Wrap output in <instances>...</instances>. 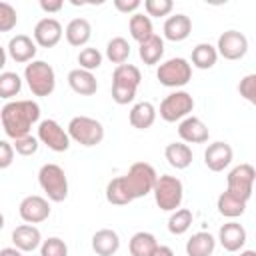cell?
Instances as JSON below:
<instances>
[{"label": "cell", "mask_w": 256, "mask_h": 256, "mask_svg": "<svg viewBox=\"0 0 256 256\" xmlns=\"http://www.w3.org/2000/svg\"><path fill=\"white\" fill-rule=\"evenodd\" d=\"M4 134L12 140L28 136L32 126L40 120V106L34 100H10L0 110Z\"/></svg>", "instance_id": "cell-1"}, {"label": "cell", "mask_w": 256, "mask_h": 256, "mask_svg": "<svg viewBox=\"0 0 256 256\" xmlns=\"http://www.w3.org/2000/svg\"><path fill=\"white\" fill-rule=\"evenodd\" d=\"M156 180H158V174H156L154 166L148 162H134L128 168V172L122 176V182H124L128 194L132 196V200L144 198L146 194H150L156 186Z\"/></svg>", "instance_id": "cell-2"}, {"label": "cell", "mask_w": 256, "mask_h": 256, "mask_svg": "<svg viewBox=\"0 0 256 256\" xmlns=\"http://www.w3.org/2000/svg\"><path fill=\"white\" fill-rule=\"evenodd\" d=\"M38 184L50 202H64L68 198V178L62 166L48 162L38 170Z\"/></svg>", "instance_id": "cell-3"}, {"label": "cell", "mask_w": 256, "mask_h": 256, "mask_svg": "<svg viewBox=\"0 0 256 256\" xmlns=\"http://www.w3.org/2000/svg\"><path fill=\"white\" fill-rule=\"evenodd\" d=\"M24 80L34 96H50L56 88V72L44 60H32L24 68Z\"/></svg>", "instance_id": "cell-4"}, {"label": "cell", "mask_w": 256, "mask_h": 256, "mask_svg": "<svg viewBox=\"0 0 256 256\" xmlns=\"http://www.w3.org/2000/svg\"><path fill=\"white\" fill-rule=\"evenodd\" d=\"M152 194H154V202L160 210L174 212V210L180 208L182 198H184L182 180L176 178V176H170V174H162V176H158Z\"/></svg>", "instance_id": "cell-5"}, {"label": "cell", "mask_w": 256, "mask_h": 256, "mask_svg": "<svg viewBox=\"0 0 256 256\" xmlns=\"http://www.w3.org/2000/svg\"><path fill=\"white\" fill-rule=\"evenodd\" d=\"M68 136L70 140L78 142L80 146H96L104 140V126L100 120L96 118H90V116H74L70 122H68Z\"/></svg>", "instance_id": "cell-6"}, {"label": "cell", "mask_w": 256, "mask_h": 256, "mask_svg": "<svg viewBox=\"0 0 256 256\" xmlns=\"http://www.w3.org/2000/svg\"><path fill=\"white\" fill-rule=\"evenodd\" d=\"M156 78L166 88H182L192 80V64L182 56L168 58L160 62L156 70Z\"/></svg>", "instance_id": "cell-7"}, {"label": "cell", "mask_w": 256, "mask_h": 256, "mask_svg": "<svg viewBox=\"0 0 256 256\" xmlns=\"http://www.w3.org/2000/svg\"><path fill=\"white\" fill-rule=\"evenodd\" d=\"M194 110V98L186 90H176L170 92L162 102H160V118L164 122H182L188 118Z\"/></svg>", "instance_id": "cell-8"}, {"label": "cell", "mask_w": 256, "mask_h": 256, "mask_svg": "<svg viewBox=\"0 0 256 256\" xmlns=\"http://www.w3.org/2000/svg\"><path fill=\"white\" fill-rule=\"evenodd\" d=\"M254 182H256V170H254L252 164L244 162V164L234 166L228 172V176H226V190L248 202L252 192H254Z\"/></svg>", "instance_id": "cell-9"}, {"label": "cell", "mask_w": 256, "mask_h": 256, "mask_svg": "<svg viewBox=\"0 0 256 256\" xmlns=\"http://www.w3.org/2000/svg\"><path fill=\"white\" fill-rule=\"evenodd\" d=\"M38 140L48 146L52 152H66L70 148L68 130H64L56 120L46 118L38 124Z\"/></svg>", "instance_id": "cell-10"}, {"label": "cell", "mask_w": 256, "mask_h": 256, "mask_svg": "<svg viewBox=\"0 0 256 256\" xmlns=\"http://www.w3.org/2000/svg\"><path fill=\"white\" fill-rule=\"evenodd\" d=\"M216 50H218V56H222L224 60H230V62L240 60L248 52V38L238 30H226L218 36Z\"/></svg>", "instance_id": "cell-11"}, {"label": "cell", "mask_w": 256, "mask_h": 256, "mask_svg": "<svg viewBox=\"0 0 256 256\" xmlns=\"http://www.w3.org/2000/svg\"><path fill=\"white\" fill-rule=\"evenodd\" d=\"M18 214L26 224H40L44 220H48L50 216V204L44 196L38 194H30L26 198H22L20 206H18Z\"/></svg>", "instance_id": "cell-12"}, {"label": "cell", "mask_w": 256, "mask_h": 256, "mask_svg": "<svg viewBox=\"0 0 256 256\" xmlns=\"http://www.w3.org/2000/svg\"><path fill=\"white\" fill-rule=\"evenodd\" d=\"M62 34H64L62 24L52 16L40 18L36 22V26H34V32H32L34 42L38 46H42V48H54L62 40Z\"/></svg>", "instance_id": "cell-13"}, {"label": "cell", "mask_w": 256, "mask_h": 256, "mask_svg": "<svg viewBox=\"0 0 256 256\" xmlns=\"http://www.w3.org/2000/svg\"><path fill=\"white\" fill-rule=\"evenodd\" d=\"M232 158H234L232 146L228 142H222V140H216V142L208 144L206 150H204V164L212 172H222L224 168H228Z\"/></svg>", "instance_id": "cell-14"}, {"label": "cell", "mask_w": 256, "mask_h": 256, "mask_svg": "<svg viewBox=\"0 0 256 256\" xmlns=\"http://www.w3.org/2000/svg\"><path fill=\"white\" fill-rule=\"evenodd\" d=\"M38 44L34 42V38H30L28 34H16L8 40V46H6V52L8 56L18 62V64H30L36 56V48Z\"/></svg>", "instance_id": "cell-15"}, {"label": "cell", "mask_w": 256, "mask_h": 256, "mask_svg": "<svg viewBox=\"0 0 256 256\" xmlns=\"http://www.w3.org/2000/svg\"><path fill=\"white\" fill-rule=\"evenodd\" d=\"M246 228L236 222V220H230L226 224L220 226L218 230V242L222 244V248L226 252H240L246 244Z\"/></svg>", "instance_id": "cell-16"}, {"label": "cell", "mask_w": 256, "mask_h": 256, "mask_svg": "<svg viewBox=\"0 0 256 256\" xmlns=\"http://www.w3.org/2000/svg\"><path fill=\"white\" fill-rule=\"evenodd\" d=\"M178 136L186 144H204L210 138L208 126L198 116H188L178 124Z\"/></svg>", "instance_id": "cell-17"}, {"label": "cell", "mask_w": 256, "mask_h": 256, "mask_svg": "<svg viewBox=\"0 0 256 256\" xmlns=\"http://www.w3.org/2000/svg\"><path fill=\"white\" fill-rule=\"evenodd\" d=\"M42 242V234L34 224H20L12 230V244L22 252H34Z\"/></svg>", "instance_id": "cell-18"}, {"label": "cell", "mask_w": 256, "mask_h": 256, "mask_svg": "<svg viewBox=\"0 0 256 256\" xmlns=\"http://www.w3.org/2000/svg\"><path fill=\"white\" fill-rule=\"evenodd\" d=\"M162 32H164V38L166 40H170V42H182L192 32V20H190V16H186L182 12L172 14V16L166 18Z\"/></svg>", "instance_id": "cell-19"}, {"label": "cell", "mask_w": 256, "mask_h": 256, "mask_svg": "<svg viewBox=\"0 0 256 256\" xmlns=\"http://www.w3.org/2000/svg\"><path fill=\"white\" fill-rule=\"evenodd\" d=\"M120 248V236L112 228H100L92 236V250L98 256H114Z\"/></svg>", "instance_id": "cell-20"}, {"label": "cell", "mask_w": 256, "mask_h": 256, "mask_svg": "<svg viewBox=\"0 0 256 256\" xmlns=\"http://www.w3.org/2000/svg\"><path fill=\"white\" fill-rule=\"evenodd\" d=\"M156 114H158V110L154 108L152 102H146V100L136 102L128 112V122L136 130H148L156 122Z\"/></svg>", "instance_id": "cell-21"}, {"label": "cell", "mask_w": 256, "mask_h": 256, "mask_svg": "<svg viewBox=\"0 0 256 256\" xmlns=\"http://www.w3.org/2000/svg\"><path fill=\"white\" fill-rule=\"evenodd\" d=\"M64 36H66V42L74 48L86 46L88 40L92 38V26L86 18H72L64 28Z\"/></svg>", "instance_id": "cell-22"}, {"label": "cell", "mask_w": 256, "mask_h": 256, "mask_svg": "<svg viewBox=\"0 0 256 256\" xmlns=\"http://www.w3.org/2000/svg\"><path fill=\"white\" fill-rule=\"evenodd\" d=\"M68 86L80 96H92L98 90V80L92 72L82 70V68H74L68 72Z\"/></svg>", "instance_id": "cell-23"}, {"label": "cell", "mask_w": 256, "mask_h": 256, "mask_svg": "<svg viewBox=\"0 0 256 256\" xmlns=\"http://www.w3.org/2000/svg\"><path fill=\"white\" fill-rule=\"evenodd\" d=\"M166 162L176 170H186L192 164V148L186 142H170L164 148Z\"/></svg>", "instance_id": "cell-24"}, {"label": "cell", "mask_w": 256, "mask_h": 256, "mask_svg": "<svg viewBox=\"0 0 256 256\" xmlns=\"http://www.w3.org/2000/svg\"><path fill=\"white\" fill-rule=\"evenodd\" d=\"M216 248V238L210 232H196L186 242V256H212Z\"/></svg>", "instance_id": "cell-25"}, {"label": "cell", "mask_w": 256, "mask_h": 256, "mask_svg": "<svg viewBox=\"0 0 256 256\" xmlns=\"http://www.w3.org/2000/svg\"><path fill=\"white\" fill-rule=\"evenodd\" d=\"M216 208H218V212H220L224 218L234 220V218H238V216H242V214L246 212V200H242V198L234 196L232 192L224 190V192L218 196V200H216Z\"/></svg>", "instance_id": "cell-26"}, {"label": "cell", "mask_w": 256, "mask_h": 256, "mask_svg": "<svg viewBox=\"0 0 256 256\" xmlns=\"http://www.w3.org/2000/svg\"><path fill=\"white\" fill-rule=\"evenodd\" d=\"M158 246L160 244H158L156 236L150 234V232H144V230L136 232L130 238V242H128L130 256H154V252H156Z\"/></svg>", "instance_id": "cell-27"}, {"label": "cell", "mask_w": 256, "mask_h": 256, "mask_svg": "<svg viewBox=\"0 0 256 256\" xmlns=\"http://www.w3.org/2000/svg\"><path fill=\"white\" fill-rule=\"evenodd\" d=\"M192 66L198 70H210L214 68V64L218 62V50L216 46L208 44V42H200L192 48V58H190Z\"/></svg>", "instance_id": "cell-28"}, {"label": "cell", "mask_w": 256, "mask_h": 256, "mask_svg": "<svg viewBox=\"0 0 256 256\" xmlns=\"http://www.w3.org/2000/svg\"><path fill=\"white\" fill-rule=\"evenodd\" d=\"M138 56H140V60H142L146 66H154V64H158V62L162 60V56H164V40H162L158 34L150 36L146 42L140 44V48H138Z\"/></svg>", "instance_id": "cell-29"}, {"label": "cell", "mask_w": 256, "mask_h": 256, "mask_svg": "<svg viewBox=\"0 0 256 256\" xmlns=\"http://www.w3.org/2000/svg\"><path fill=\"white\" fill-rule=\"evenodd\" d=\"M128 30H130V36L142 44L146 42L150 36H154V26H152V20L148 14H142V12H136L130 16V22H128Z\"/></svg>", "instance_id": "cell-30"}, {"label": "cell", "mask_w": 256, "mask_h": 256, "mask_svg": "<svg viewBox=\"0 0 256 256\" xmlns=\"http://www.w3.org/2000/svg\"><path fill=\"white\" fill-rule=\"evenodd\" d=\"M140 82H142V74H140V68L134 64H120L112 72V84L138 88Z\"/></svg>", "instance_id": "cell-31"}, {"label": "cell", "mask_w": 256, "mask_h": 256, "mask_svg": "<svg viewBox=\"0 0 256 256\" xmlns=\"http://www.w3.org/2000/svg\"><path fill=\"white\" fill-rule=\"evenodd\" d=\"M128 56H130V44H128L126 38L114 36L112 40H108V44H106V58L112 64H116V66L126 64Z\"/></svg>", "instance_id": "cell-32"}, {"label": "cell", "mask_w": 256, "mask_h": 256, "mask_svg": "<svg viewBox=\"0 0 256 256\" xmlns=\"http://www.w3.org/2000/svg\"><path fill=\"white\" fill-rule=\"evenodd\" d=\"M192 220H194V216H192L190 208H178L168 218V232L174 234V236H182L190 230Z\"/></svg>", "instance_id": "cell-33"}, {"label": "cell", "mask_w": 256, "mask_h": 256, "mask_svg": "<svg viewBox=\"0 0 256 256\" xmlns=\"http://www.w3.org/2000/svg\"><path fill=\"white\" fill-rule=\"evenodd\" d=\"M106 200L114 206H126L132 202V196L128 194V190L122 182V176H116L106 184Z\"/></svg>", "instance_id": "cell-34"}, {"label": "cell", "mask_w": 256, "mask_h": 256, "mask_svg": "<svg viewBox=\"0 0 256 256\" xmlns=\"http://www.w3.org/2000/svg\"><path fill=\"white\" fill-rule=\"evenodd\" d=\"M22 90V78L16 74V72H8L4 70L0 74V98L4 100H12L14 96H18Z\"/></svg>", "instance_id": "cell-35"}, {"label": "cell", "mask_w": 256, "mask_h": 256, "mask_svg": "<svg viewBox=\"0 0 256 256\" xmlns=\"http://www.w3.org/2000/svg\"><path fill=\"white\" fill-rule=\"evenodd\" d=\"M102 52L98 50V48H92V46H88V48H82L80 50V54H78V68H82V70H88V72H92V70H98L100 66H102Z\"/></svg>", "instance_id": "cell-36"}, {"label": "cell", "mask_w": 256, "mask_h": 256, "mask_svg": "<svg viewBox=\"0 0 256 256\" xmlns=\"http://www.w3.org/2000/svg\"><path fill=\"white\" fill-rule=\"evenodd\" d=\"M40 256H68V246L62 238L50 236L40 246Z\"/></svg>", "instance_id": "cell-37"}, {"label": "cell", "mask_w": 256, "mask_h": 256, "mask_svg": "<svg viewBox=\"0 0 256 256\" xmlns=\"http://www.w3.org/2000/svg\"><path fill=\"white\" fill-rule=\"evenodd\" d=\"M18 24V12L12 4L0 2V32H10Z\"/></svg>", "instance_id": "cell-38"}, {"label": "cell", "mask_w": 256, "mask_h": 256, "mask_svg": "<svg viewBox=\"0 0 256 256\" xmlns=\"http://www.w3.org/2000/svg\"><path fill=\"white\" fill-rule=\"evenodd\" d=\"M144 10H146L148 16L162 18V16H168L174 10V2L172 0H146Z\"/></svg>", "instance_id": "cell-39"}, {"label": "cell", "mask_w": 256, "mask_h": 256, "mask_svg": "<svg viewBox=\"0 0 256 256\" xmlns=\"http://www.w3.org/2000/svg\"><path fill=\"white\" fill-rule=\"evenodd\" d=\"M238 92L240 96L250 102L252 106H256V74H246L240 78L238 82Z\"/></svg>", "instance_id": "cell-40"}, {"label": "cell", "mask_w": 256, "mask_h": 256, "mask_svg": "<svg viewBox=\"0 0 256 256\" xmlns=\"http://www.w3.org/2000/svg\"><path fill=\"white\" fill-rule=\"evenodd\" d=\"M12 144H14V150H16L20 156H32V154L38 152L40 140H38V136L28 134V136H22V138H18V140H12Z\"/></svg>", "instance_id": "cell-41"}, {"label": "cell", "mask_w": 256, "mask_h": 256, "mask_svg": "<svg viewBox=\"0 0 256 256\" xmlns=\"http://www.w3.org/2000/svg\"><path fill=\"white\" fill-rule=\"evenodd\" d=\"M136 90L138 88H130V86H120V84H112V100L120 106L134 102L136 98Z\"/></svg>", "instance_id": "cell-42"}, {"label": "cell", "mask_w": 256, "mask_h": 256, "mask_svg": "<svg viewBox=\"0 0 256 256\" xmlns=\"http://www.w3.org/2000/svg\"><path fill=\"white\" fill-rule=\"evenodd\" d=\"M14 144H10L8 140H0V168H8L14 162Z\"/></svg>", "instance_id": "cell-43"}, {"label": "cell", "mask_w": 256, "mask_h": 256, "mask_svg": "<svg viewBox=\"0 0 256 256\" xmlns=\"http://www.w3.org/2000/svg\"><path fill=\"white\" fill-rule=\"evenodd\" d=\"M142 6L140 0H114V8L122 14H136V10Z\"/></svg>", "instance_id": "cell-44"}, {"label": "cell", "mask_w": 256, "mask_h": 256, "mask_svg": "<svg viewBox=\"0 0 256 256\" xmlns=\"http://www.w3.org/2000/svg\"><path fill=\"white\" fill-rule=\"evenodd\" d=\"M40 8L48 14H54V12H60L64 8V2L62 0H40Z\"/></svg>", "instance_id": "cell-45"}, {"label": "cell", "mask_w": 256, "mask_h": 256, "mask_svg": "<svg viewBox=\"0 0 256 256\" xmlns=\"http://www.w3.org/2000/svg\"><path fill=\"white\" fill-rule=\"evenodd\" d=\"M0 256H22V250H18L16 246H6L0 250Z\"/></svg>", "instance_id": "cell-46"}, {"label": "cell", "mask_w": 256, "mask_h": 256, "mask_svg": "<svg viewBox=\"0 0 256 256\" xmlns=\"http://www.w3.org/2000/svg\"><path fill=\"white\" fill-rule=\"evenodd\" d=\"M154 256H174V250H172L170 246H164V244H160V246L156 248Z\"/></svg>", "instance_id": "cell-47"}, {"label": "cell", "mask_w": 256, "mask_h": 256, "mask_svg": "<svg viewBox=\"0 0 256 256\" xmlns=\"http://www.w3.org/2000/svg\"><path fill=\"white\" fill-rule=\"evenodd\" d=\"M238 256H256V250H240Z\"/></svg>", "instance_id": "cell-48"}]
</instances>
